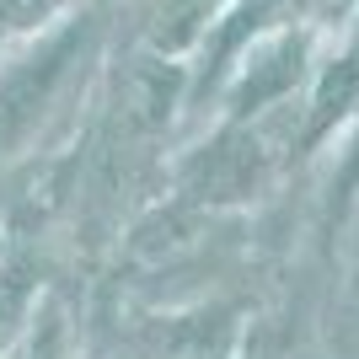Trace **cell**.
Returning a JSON list of instances; mask_svg holds the SVG:
<instances>
[{
	"label": "cell",
	"instance_id": "6da1fadb",
	"mask_svg": "<svg viewBox=\"0 0 359 359\" xmlns=\"http://www.w3.org/2000/svg\"><path fill=\"white\" fill-rule=\"evenodd\" d=\"M81 43H86V27H65L54 38H43L32 54H22L16 65H6V75H0V166L48 118L54 97L65 91L70 65L81 60Z\"/></svg>",
	"mask_w": 359,
	"mask_h": 359
},
{
	"label": "cell",
	"instance_id": "7a4b0ae2",
	"mask_svg": "<svg viewBox=\"0 0 359 359\" xmlns=\"http://www.w3.org/2000/svg\"><path fill=\"white\" fill-rule=\"evenodd\" d=\"M269 177V145L247 118H236L215 145H204L182 166V198L198 210H220L236 198H252Z\"/></svg>",
	"mask_w": 359,
	"mask_h": 359
},
{
	"label": "cell",
	"instance_id": "3957f363",
	"mask_svg": "<svg viewBox=\"0 0 359 359\" xmlns=\"http://www.w3.org/2000/svg\"><path fill=\"white\" fill-rule=\"evenodd\" d=\"M300 60H306V43L295 32H263L252 38V54H247V70L236 75L231 86V113L247 118V113H263L269 102H279L300 75Z\"/></svg>",
	"mask_w": 359,
	"mask_h": 359
},
{
	"label": "cell",
	"instance_id": "277c9868",
	"mask_svg": "<svg viewBox=\"0 0 359 359\" xmlns=\"http://www.w3.org/2000/svg\"><path fill=\"white\" fill-rule=\"evenodd\" d=\"M236 348V322L225 311L198 316H161L135 344V359H231Z\"/></svg>",
	"mask_w": 359,
	"mask_h": 359
},
{
	"label": "cell",
	"instance_id": "5b68a950",
	"mask_svg": "<svg viewBox=\"0 0 359 359\" xmlns=\"http://www.w3.org/2000/svg\"><path fill=\"white\" fill-rule=\"evenodd\" d=\"M354 107H359V32H354V43L322 70V81H316L306 123H300V145H316V140L327 135L332 123H344Z\"/></svg>",
	"mask_w": 359,
	"mask_h": 359
},
{
	"label": "cell",
	"instance_id": "8992f818",
	"mask_svg": "<svg viewBox=\"0 0 359 359\" xmlns=\"http://www.w3.org/2000/svg\"><path fill=\"white\" fill-rule=\"evenodd\" d=\"M306 6H311V0H241L236 11L225 16V27L210 38V48H204V60H215L210 75H220L225 60H231V54H236L247 38H263V32H273V27H285V22H295Z\"/></svg>",
	"mask_w": 359,
	"mask_h": 359
},
{
	"label": "cell",
	"instance_id": "52a82bcc",
	"mask_svg": "<svg viewBox=\"0 0 359 359\" xmlns=\"http://www.w3.org/2000/svg\"><path fill=\"white\" fill-rule=\"evenodd\" d=\"M32 311H38V279H32V269L0 257V359L11 354V344L32 322Z\"/></svg>",
	"mask_w": 359,
	"mask_h": 359
},
{
	"label": "cell",
	"instance_id": "ba28073f",
	"mask_svg": "<svg viewBox=\"0 0 359 359\" xmlns=\"http://www.w3.org/2000/svg\"><path fill=\"white\" fill-rule=\"evenodd\" d=\"M231 359H300V348H295V322H290L285 311L257 316L247 332H236Z\"/></svg>",
	"mask_w": 359,
	"mask_h": 359
},
{
	"label": "cell",
	"instance_id": "9c48e42d",
	"mask_svg": "<svg viewBox=\"0 0 359 359\" xmlns=\"http://www.w3.org/2000/svg\"><path fill=\"white\" fill-rule=\"evenodd\" d=\"M6 359H70V338H65L60 306H43V300H38L32 322L22 327V338L11 344V354H6Z\"/></svg>",
	"mask_w": 359,
	"mask_h": 359
},
{
	"label": "cell",
	"instance_id": "30bf717a",
	"mask_svg": "<svg viewBox=\"0 0 359 359\" xmlns=\"http://www.w3.org/2000/svg\"><path fill=\"white\" fill-rule=\"evenodd\" d=\"M60 0H0V38H11V32H32L43 16H54Z\"/></svg>",
	"mask_w": 359,
	"mask_h": 359
},
{
	"label": "cell",
	"instance_id": "8fae6325",
	"mask_svg": "<svg viewBox=\"0 0 359 359\" xmlns=\"http://www.w3.org/2000/svg\"><path fill=\"white\" fill-rule=\"evenodd\" d=\"M348 182H359V140H354V156H348V166H344V188Z\"/></svg>",
	"mask_w": 359,
	"mask_h": 359
}]
</instances>
